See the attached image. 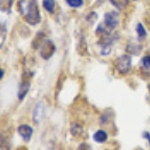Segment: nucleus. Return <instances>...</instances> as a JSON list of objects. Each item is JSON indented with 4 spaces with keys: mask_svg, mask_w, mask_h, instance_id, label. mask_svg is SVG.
I'll use <instances>...</instances> for the list:
<instances>
[{
    "mask_svg": "<svg viewBox=\"0 0 150 150\" xmlns=\"http://www.w3.org/2000/svg\"><path fill=\"white\" fill-rule=\"evenodd\" d=\"M19 10L26 21L31 25H36L41 21L40 11L36 0H20Z\"/></svg>",
    "mask_w": 150,
    "mask_h": 150,
    "instance_id": "nucleus-1",
    "label": "nucleus"
},
{
    "mask_svg": "<svg viewBox=\"0 0 150 150\" xmlns=\"http://www.w3.org/2000/svg\"><path fill=\"white\" fill-rule=\"evenodd\" d=\"M115 68L119 73H127L131 68V57L128 55H121L116 59Z\"/></svg>",
    "mask_w": 150,
    "mask_h": 150,
    "instance_id": "nucleus-2",
    "label": "nucleus"
},
{
    "mask_svg": "<svg viewBox=\"0 0 150 150\" xmlns=\"http://www.w3.org/2000/svg\"><path fill=\"white\" fill-rule=\"evenodd\" d=\"M45 115V105L42 101H39L38 103H36V105L33 108L32 111V120L34 122V124L38 125L40 124L41 121L43 120Z\"/></svg>",
    "mask_w": 150,
    "mask_h": 150,
    "instance_id": "nucleus-3",
    "label": "nucleus"
},
{
    "mask_svg": "<svg viewBox=\"0 0 150 150\" xmlns=\"http://www.w3.org/2000/svg\"><path fill=\"white\" fill-rule=\"evenodd\" d=\"M104 24L110 29H114L119 24V17L115 11H110L104 15Z\"/></svg>",
    "mask_w": 150,
    "mask_h": 150,
    "instance_id": "nucleus-4",
    "label": "nucleus"
},
{
    "mask_svg": "<svg viewBox=\"0 0 150 150\" xmlns=\"http://www.w3.org/2000/svg\"><path fill=\"white\" fill-rule=\"evenodd\" d=\"M54 51H55V46H54V44H53L52 41L45 40L44 42L42 43L40 54L43 59H49V58L53 55Z\"/></svg>",
    "mask_w": 150,
    "mask_h": 150,
    "instance_id": "nucleus-5",
    "label": "nucleus"
},
{
    "mask_svg": "<svg viewBox=\"0 0 150 150\" xmlns=\"http://www.w3.org/2000/svg\"><path fill=\"white\" fill-rule=\"evenodd\" d=\"M17 132L24 141L29 142L31 140V137H32L33 134V128L30 125L22 124V125H19L17 127Z\"/></svg>",
    "mask_w": 150,
    "mask_h": 150,
    "instance_id": "nucleus-6",
    "label": "nucleus"
},
{
    "mask_svg": "<svg viewBox=\"0 0 150 150\" xmlns=\"http://www.w3.org/2000/svg\"><path fill=\"white\" fill-rule=\"evenodd\" d=\"M29 89H30V82L23 80L21 82V84L19 85V90H18V99L20 101H22L25 96L27 95L29 92Z\"/></svg>",
    "mask_w": 150,
    "mask_h": 150,
    "instance_id": "nucleus-7",
    "label": "nucleus"
},
{
    "mask_svg": "<svg viewBox=\"0 0 150 150\" xmlns=\"http://www.w3.org/2000/svg\"><path fill=\"white\" fill-rule=\"evenodd\" d=\"M108 139V134L103 129H99L93 134V140L97 143H105Z\"/></svg>",
    "mask_w": 150,
    "mask_h": 150,
    "instance_id": "nucleus-8",
    "label": "nucleus"
},
{
    "mask_svg": "<svg viewBox=\"0 0 150 150\" xmlns=\"http://www.w3.org/2000/svg\"><path fill=\"white\" fill-rule=\"evenodd\" d=\"M70 133L73 136H80L83 134V128H82L78 123H73L70 126Z\"/></svg>",
    "mask_w": 150,
    "mask_h": 150,
    "instance_id": "nucleus-9",
    "label": "nucleus"
},
{
    "mask_svg": "<svg viewBox=\"0 0 150 150\" xmlns=\"http://www.w3.org/2000/svg\"><path fill=\"white\" fill-rule=\"evenodd\" d=\"M109 1L118 10H123L128 4V0H109Z\"/></svg>",
    "mask_w": 150,
    "mask_h": 150,
    "instance_id": "nucleus-10",
    "label": "nucleus"
},
{
    "mask_svg": "<svg viewBox=\"0 0 150 150\" xmlns=\"http://www.w3.org/2000/svg\"><path fill=\"white\" fill-rule=\"evenodd\" d=\"M43 7L45 8V10L48 11L49 13H53L55 10V2L54 0H43L42 1Z\"/></svg>",
    "mask_w": 150,
    "mask_h": 150,
    "instance_id": "nucleus-11",
    "label": "nucleus"
},
{
    "mask_svg": "<svg viewBox=\"0 0 150 150\" xmlns=\"http://www.w3.org/2000/svg\"><path fill=\"white\" fill-rule=\"evenodd\" d=\"M136 32L137 34H138V37L140 39H142V38L146 37V30H145L144 26L142 23H138L136 26Z\"/></svg>",
    "mask_w": 150,
    "mask_h": 150,
    "instance_id": "nucleus-12",
    "label": "nucleus"
},
{
    "mask_svg": "<svg viewBox=\"0 0 150 150\" xmlns=\"http://www.w3.org/2000/svg\"><path fill=\"white\" fill-rule=\"evenodd\" d=\"M66 3L70 7L78 8V7H81L83 5V0H66Z\"/></svg>",
    "mask_w": 150,
    "mask_h": 150,
    "instance_id": "nucleus-13",
    "label": "nucleus"
},
{
    "mask_svg": "<svg viewBox=\"0 0 150 150\" xmlns=\"http://www.w3.org/2000/svg\"><path fill=\"white\" fill-rule=\"evenodd\" d=\"M135 49L141 51V46H140V45H137V44H134V43H133V44H129L127 46V48H126L127 52L131 53V54H137V52L135 51Z\"/></svg>",
    "mask_w": 150,
    "mask_h": 150,
    "instance_id": "nucleus-14",
    "label": "nucleus"
},
{
    "mask_svg": "<svg viewBox=\"0 0 150 150\" xmlns=\"http://www.w3.org/2000/svg\"><path fill=\"white\" fill-rule=\"evenodd\" d=\"M87 21H89L90 23H94L96 21V19H97V14L95 13V12H91V13H89L88 15H87Z\"/></svg>",
    "mask_w": 150,
    "mask_h": 150,
    "instance_id": "nucleus-15",
    "label": "nucleus"
},
{
    "mask_svg": "<svg viewBox=\"0 0 150 150\" xmlns=\"http://www.w3.org/2000/svg\"><path fill=\"white\" fill-rule=\"evenodd\" d=\"M110 52H111V48H110L109 45H104V46H102V48H101V51H100V53L103 55V56L108 55Z\"/></svg>",
    "mask_w": 150,
    "mask_h": 150,
    "instance_id": "nucleus-16",
    "label": "nucleus"
},
{
    "mask_svg": "<svg viewBox=\"0 0 150 150\" xmlns=\"http://www.w3.org/2000/svg\"><path fill=\"white\" fill-rule=\"evenodd\" d=\"M142 64H143V66L145 68L150 69V55L145 56L143 59H142Z\"/></svg>",
    "mask_w": 150,
    "mask_h": 150,
    "instance_id": "nucleus-17",
    "label": "nucleus"
},
{
    "mask_svg": "<svg viewBox=\"0 0 150 150\" xmlns=\"http://www.w3.org/2000/svg\"><path fill=\"white\" fill-rule=\"evenodd\" d=\"M143 137L145 139H147V141L149 142V144H150V133L149 132H147V131H145V132H143Z\"/></svg>",
    "mask_w": 150,
    "mask_h": 150,
    "instance_id": "nucleus-18",
    "label": "nucleus"
},
{
    "mask_svg": "<svg viewBox=\"0 0 150 150\" xmlns=\"http://www.w3.org/2000/svg\"><path fill=\"white\" fill-rule=\"evenodd\" d=\"M0 72H1V73H0V78H3V74H4V70L3 69H1V71H0Z\"/></svg>",
    "mask_w": 150,
    "mask_h": 150,
    "instance_id": "nucleus-19",
    "label": "nucleus"
},
{
    "mask_svg": "<svg viewBox=\"0 0 150 150\" xmlns=\"http://www.w3.org/2000/svg\"><path fill=\"white\" fill-rule=\"evenodd\" d=\"M134 1H136V0H134Z\"/></svg>",
    "mask_w": 150,
    "mask_h": 150,
    "instance_id": "nucleus-20",
    "label": "nucleus"
}]
</instances>
